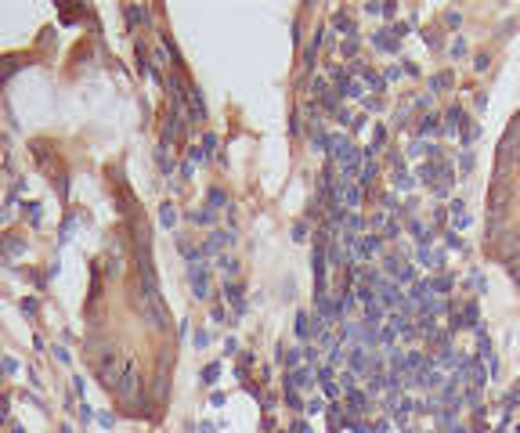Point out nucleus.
<instances>
[{"mask_svg":"<svg viewBox=\"0 0 520 433\" xmlns=\"http://www.w3.org/2000/svg\"><path fill=\"white\" fill-rule=\"evenodd\" d=\"M98 372H101V379L109 383L116 394H134L137 390V368H134V361L127 358V354L116 350V347H109L98 358Z\"/></svg>","mask_w":520,"mask_h":433,"instance_id":"obj_1","label":"nucleus"},{"mask_svg":"<svg viewBox=\"0 0 520 433\" xmlns=\"http://www.w3.org/2000/svg\"><path fill=\"white\" fill-rule=\"evenodd\" d=\"M448 83H452V76H448V72H441L437 80H434V87H448Z\"/></svg>","mask_w":520,"mask_h":433,"instance_id":"obj_2","label":"nucleus"}]
</instances>
